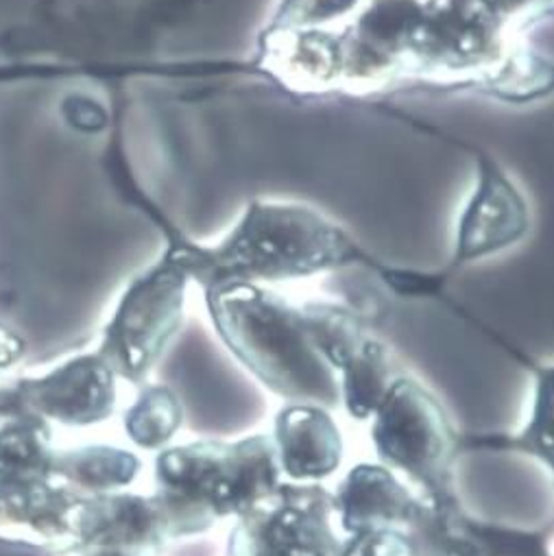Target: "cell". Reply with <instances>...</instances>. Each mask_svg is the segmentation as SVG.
<instances>
[{
	"mask_svg": "<svg viewBox=\"0 0 554 556\" xmlns=\"http://www.w3.org/2000/svg\"><path fill=\"white\" fill-rule=\"evenodd\" d=\"M136 471L138 460L131 454L114 447H79L55 452L53 458V476L90 491L123 486L134 480Z\"/></svg>",
	"mask_w": 554,
	"mask_h": 556,
	"instance_id": "obj_9",
	"label": "cell"
},
{
	"mask_svg": "<svg viewBox=\"0 0 554 556\" xmlns=\"http://www.w3.org/2000/svg\"><path fill=\"white\" fill-rule=\"evenodd\" d=\"M376 443L391 463L430 478L450 452V432L439 406L408 380H395L380 402Z\"/></svg>",
	"mask_w": 554,
	"mask_h": 556,
	"instance_id": "obj_6",
	"label": "cell"
},
{
	"mask_svg": "<svg viewBox=\"0 0 554 556\" xmlns=\"http://www.w3.org/2000/svg\"><path fill=\"white\" fill-rule=\"evenodd\" d=\"M203 298L223 343L264 384L293 400H335V369L315 348L302 304L282 289L223 285Z\"/></svg>",
	"mask_w": 554,
	"mask_h": 556,
	"instance_id": "obj_2",
	"label": "cell"
},
{
	"mask_svg": "<svg viewBox=\"0 0 554 556\" xmlns=\"http://www.w3.org/2000/svg\"><path fill=\"white\" fill-rule=\"evenodd\" d=\"M181 421V408L168 389L151 387L127 413L125 428L142 447H158L173 437Z\"/></svg>",
	"mask_w": 554,
	"mask_h": 556,
	"instance_id": "obj_11",
	"label": "cell"
},
{
	"mask_svg": "<svg viewBox=\"0 0 554 556\" xmlns=\"http://www.w3.org/2000/svg\"><path fill=\"white\" fill-rule=\"evenodd\" d=\"M282 465L295 478H322L341 458V439L332 421L313 408H289L277 421Z\"/></svg>",
	"mask_w": 554,
	"mask_h": 556,
	"instance_id": "obj_8",
	"label": "cell"
},
{
	"mask_svg": "<svg viewBox=\"0 0 554 556\" xmlns=\"http://www.w3.org/2000/svg\"><path fill=\"white\" fill-rule=\"evenodd\" d=\"M197 287L251 285L285 289L365 266L402 295L443 289L439 273H413L378 262L335 216L298 199H253L214 240L171 238Z\"/></svg>",
	"mask_w": 554,
	"mask_h": 556,
	"instance_id": "obj_1",
	"label": "cell"
},
{
	"mask_svg": "<svg viewBox=\"0 0 554 556\" xmlns=\"http://www.w3.org/2000/svg\"><path fill=\"white\" fill-rule=\"evenodd\" d=\"M192 285L173 244L125 285L97 348L116 378L136 384L147 378L184 326Z\"/></svg>",
	"mask_w": 554,
	"mask_h": 556,
	"instance_id": "obj_3",
	"label": "cell"
},
{
	"mask_svg": "<svg viewBox=\"0 0 554 556\" xmlns=\"http://www.w3.org/2000/svg\"><path fill=\"white\" fill-rule=\"evenodd\" d=\"M64 75V68H58L53 64H40V62H0V86L8 84H23V81H38V79H53Z\"/></svg>",
	"mask_w": 554,
	"mask_h": 556,
	"instance_id": "obj_12",
	"label": "cell"
},
{
	"mask_svg": "<svg viewBox=\"0 0 554 556\" xmlns=\"http://www.w3.org/2000/svg\"><path fill=\"white\" fill-rule=\"evenodd\" d=\"M530 231V207L519 186L491 157H476V175L452 236L445 277L517 247Z\"/></svg>",
	"mask_w": 554,
	"mask_h": 556,
	"instance_id": "obj_4",
	"label": "cell"
},
{
	"mask_svg": "<svg viewBox=\"0 0 554 556\" xmlns=\"http://www.w3.org/2000/svg\"><path fill=\"white\" fill-rule=\"evenodd\" d=\"M25 406L45 421L92 426L116 404V376L97 352L79 354L36 378L16 380Z\"/></svg>",
	"mask_w": 554,
	"mask_h": 556,
	"instance_id": "obj_7",
	"label": "cell"
},
{
	"mask_svg": "<svg viewBox=\"0 0 554 556\" xmlns=\"http://www.w3.org/2000/svg\"><path fill=\"white\" fill-rule=\"evenodd\" d=\"M181 489L197 491L199 500L221 510L240 500H253L273 482L270 447L262 441L238 447H192L173 450L160 458V478ZM205 504V506H207Z\"/></svg>",
	"mask_w": 554,
	"mask_h": 556,
	"instance_id": "obj_5",
	"label": "cell"
},
{
	"mask_svg": "<svg viewBox=\"0 0 554 556\" xmlns=\"http://www.w3.org/2000/svg\"><path fill=\"white\" fill-rule=\"evenodd\" d=\"M365 0H280L264 31L326 34L341 27Z\"/></svg>",
	"mask_w": 554,
	"mask_h": 556,
	"instance_id": "obj_10",
	"label": "cell"
}]
</instances>
